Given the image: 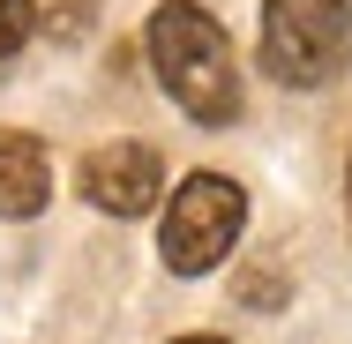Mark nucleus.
Returning <instances> with one entry per match:
<instances>
[{
  "label": "nucleus",
  "mask_w": 352,
  "mask_h": 344,
  "mask_svg": "<svg viewBox=\"0 0 352 344\" xmlns=\"http://www.w3.org/2000/svg\"><path fill=\"white\" fill-rule=\"evenodd\" d=\"M142 53H150L165 98H173L188 120H203V128H232V120H240V60H232V45H225V30H217L210 8L165 0V8L150 15Z\"/></svg>",
  "instance_id": "1"
},
{
  "label": "nucleus",
  "mask_w": 352,
  "mask_h": 344,
  "mask_svg": "<svg viewBox=\"0 0 352 344\" xmlns=\"http://www.w3.org/2000/svg\"><path fill=\"white\" fill-rule=\"evenodd\" d=\"M352 8L345 0H263V68L285 90H322L345 75Z\"/></svg>",
  "instance_id": "2"
},
{
  "label": "nucleus",
  "mask_w": 352,
  "mask_h": 344,
  "mask_svg": "<svg viewBox=\"0 0 352 344\" xmlns=\"http://www.w3.org/2000/svg\"><path fill=\"white\" fill-rule=\"evenodd\" d=\"M240 225H248V195H240L225 172H188L180 195L165 203L157 255H165L173 277H203V270H217V262L240 247Z\"/></svg>",
  "instance_id": "3"
},
{
  "label": "nucleus",
  "mask_w": 352,
  "mask_h": 344,
  "mask_svg": "<svg viewBox=\"0 0 352 344\" xmlns=\"http://www.w3.org/2000/svg\"><path fill=\"white\" fill-rule=\"evenodd\" d=\"M82 195L90 209H105V217H142V209H157L165 195V165H157V150L150 142H98L90 157H82Z\"/></svg>",
  "instance_id": "4"
},
{
  "label": "nucleus",
  "mask_w": 352,
  "mask_h": 344,
  "mask_svg": "<svg viewBox=\"0 0 352 344\" xmlns=\"http://www.w3.org/2000/svg\"><path fill=\"white\" fill-rule=\"evenodd\" d=\"M53 203V157L23 128H0V217H38Z\"/></svg>",
  "instance_id": "5"
},
{
  "label": "nucleus",
  "mask_w": 352,
  "mask_h": 344,
  "mask_svg": "<svg viewBox=\"0 0 352 344\" xmlns=\"http://www.w3.org/2000/svg\"><path fill=\"white\" fill-rule=\"evenodd\" d=\"M30 0H0V60H15L23 53V38H30Z\"/></svg>",
  "instance_id": "6"
},
{
  "label": "nucleus",
  "mask_w": 352,
  "mask_h": 344,
  "mask_svg": "<svg viewBox=\"0 0 352 344\" xmlns=\"http://www.w3.org/2000/svg\"><path fill=\"white\" fill-rule=\"evenodd\" d=\"M345 217H352V165H345Z\"/></svg>",
  "instance_id": "7"
},
{
  "label": "nucleus",
  "mask_w": 352,
  "mask_h": 344,
  "mask_svg": "<svg viewBox=\"0 0 352 344\" xmlns=\"http://www.w3.org/2000/svg\"><path fill=\"white\" fill-rule=\"evenodd\" d=\"M180 344H225V337H180Z\"/></svg>",
  "instance_id": "8"
}]
</instances>
